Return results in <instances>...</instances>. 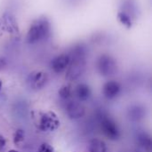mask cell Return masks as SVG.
Masks as SVG:
<instances>
[{
    "label": "cell",
    "mask_w": 152,
    "mask_h": 152,
    "mask_svg": "<svg viewBox=\"0 0 152 152\" xmlns=\"http://www.w3.org/2000/svg\"><path fill=\"white\" fill-rule=\"evenodd\" d=\"M69 64L67 69L66 78L69 81L78 79L86 71V48L84 45H77L69 52Z\"/></svg>",
    "instance_id": "obj_1"
},
{
    "label": "cell",
    "mask_w": 152,
    "mask_h": 152,
    "mask_svg": "<svg viewBox=\"0 0 152 152\" xmlns=\"http://www.w3.org/2000/svg\"><path fill=\"white\" fill-rule=\"evenodd\" d=\"M52 34V25L50 20L45 17H39L35 20L27 32V42L28 44H37L46 40Z\"/></svg>",
    "instance_id": "obj_2"
},
{
    "label": "cell",
    "mask_w": 152,
    "mask_h": 152,
    "mask_svg": "<svg viewBox=\"0 0 152 152\" xmlns=\"http://www.w3.org/2000/svg\"><path fill=\"white\" fill-rule=\"evenodd\" d=\"M33 118L36 123L37 127L46 133H51L56 131L60 126L61 122L57 114L53 111L46 112H33Z\"/></svg>",
    "instance_id": "obj_3"
},
{
    "label": "cell",
    "mask_w": 152,
    "mask_h": 152,
    "mask_svg": "<svg viewBox=\"0 0 152 152\" xmlns=\"http://www.w3.org/2000/svg\"><path fill=\"white\" fill-rule=\"evenodd\" d=\"M99 125L101 130L104 134V135L112 141H116L120 136V132L117 123L109 116L105 114H101L99 118Z\"/></svg>",
    "instance_id": "obj_4"
},
{
    "label": "cell",
    "mask_w": 152,
    "mask_h": 152,
    "mask_svg": "<svg viewBox=\"0 0 152 152\" xmlns=\"http://www.w3.org/2000/svg\"><path fill=\"white\" fill-rule=\"evenodd\" d=\"M96 67L99 73L104 77L112 76L118 70V65L115 59L109 54L101 55L97 60Z\"/></svg>",
    "instance_id": "obj_5"
},
{
    "label": "cell",
    "mask_w": 152,
    "mask_h": 152,
    "mask_svg": "<svg viewBox=\"0 0 152 152\" xmlns=\"http://www.w3.org/2000/svg\"><path fill=\"white\" fill-rule=\"evenodd\" d=\"M48 76L44 71H35L30 73L28 78V83L32 89L39 90L42 89L47 83Z\"/></svg>",
    "instance_id": "obj_6"
},
{
    "label": "cell",
    "mask_w": 152,
    "mask_h": 152,
    "mask_svg": "<svg viewBox=\"0 0 152 152\" xmlns=\"http://www.w3.org/2000/svg\"><path fill=\"white\" fill-rule=\"evenodd\" d=\"M2 25L6 32L11 35H18L19 34V26L16 20L15 16L11 12H4L1 18Z\"/></svg>",
    "instance_id": "obj_7"
},
{
    "label": "cell",
    "mask_w": 152,
    "mask_h": 152,
    "mask_svg": "<svg viewBox=\"0 0 152 152\" xmlns=\"http://www.w3.org/2000/svg\"><path fill=\"white\" fill-rule=\"evenodd\" d=\"M66 112L70 119H79L85 116V107L77 102L70 101L66 105Z\"/></svg>",
    "instance_id": "obj_8"
},
{
    "label": "cell",
    "mask_w": 152,
    "mask_h": 152,
    "mask_svg": "<svg viewBox=\"0 0 152 152\" xmlns=\"http://www.w3.org/2000/svg\"><path fill=\"white\" fill-rule=\"evenodd\" d=\"M69 64V53H62L56 56L51 61V69L54 73H61L65 71Z\"/></svg>",
    "instance_id": "obj_9"
},
{
    "label": "cell",
    "mask_w": 152,
    "mask_h": 152,
    "mask_svg": "<svg viewBox=\"0 0 152 152\" xmlns=\"http://www.w3.org/2000/svg\"><path fill=\"white\" fill-rule=\"evenodd\" d=\"M120 90H121V86L119 83L114 80H110L105 83L102 88L103 94L107 99H114L119 94Z\"/></svg>",
    "instance_id": "obj_10"
},
{
    "label": "cell",
    "mask_w": 152,
    "mask_h": 152,
    "mask_svg": "<svg viewBox=\"0 0 152 152\" xmlns=\"http://www.w3.org/2000/svg\"><path fill=\"white\" fill-rule=\"evenodd\" d=\"M137 4L134 0H123L119 12L128 16L133 20L137 15Z\"/></svg>",
    "instance_id": "obj_11"
},
{
    "label": "cell",
    "mask_w": 152,
    "mask_h": 152,
    "mask_svg": "<svg viewBox=\"0 0 152 152\" xmlns=\"http://www.w3.org/2000/svg\"><path fill=\"white\" fill-rule=\"evenodd\" d=\"M75 95L80 102H84L89 99L91 95V89L86 84H79L75 88Z\"/></svg>",
    "instance_id": "obj_12"
},
{
    "label": "cell",
    "mask_w": 152,
    "mask_h": 152,
    "mask_svg": "<svg viewBox=\"0 0 152 152\" xmlns=\"http://www.w3.org/2000/svg\"><path fill=\"white\" fill-rule=\"evenodd\" d=\"M88 152H108L107 145L102 140L94 138L90 141Z\"/></svg>",
    "instance_id": "obj_13"
},
{
    "label": "cell",
    "mask_w": 152,
    "mask_h": 152,
    "mask_svg": "<svg viewBox=\"0 0 152 152\" xmlns=\"http://www.w3.org/2000/svg\"><path fill=\"white\" fill-rule=\"evenodd\" d=\"M138 142L140 143V145L142 147H143L146 151L150 152L151 151V141L149 135H147L146 134H142L138 136Z\"/></svg>",
    "instance_id": "obj_14"
},
{
    "label": "cell",
    "mask_w": 152,
    "mask_h": 152,
    "mask_svg": "<svg viewBox=\"0 0 152 152\" xmlns=\"http://www.w3.org/2000/svg\"><path fill=\"white\" fill-rule=\"evenodd\" d=\"M58 94H59V96L62 100H69L71 97V94H72L71 86L69 85H64V86H62L59 89Z\"/></svg>",
    "instance_id": "obj_15"
},
{
    "label": "cell",
    "mask_w": 152,
    "mask_h": 152,
    "mask_svg": "<svg viewBox=\"0 0 152 152\" xmlns=\"http://www.w3.org/2000/svg\"><path fill=\"white\" fill-rule=\"evenodd\" d=\"M13 143L16 146H20L25 141V132L22 129H17L13 134Z\"/></svg>",
    "instance_id": "obj_16"
},
{
    "label": "cell",
    "mask_w": 152,
    "mask_h": 152,
    "mask_svg": "<svg viewBox=\"0 0 152 152\" xmlns=\"http://www.w3.org/2000/svg\"><path fill=\"white\" fill-rule=\"evenodd\" d=\"M37 152H53V148L52 147V145H50L49 143L44 142L40 145V147L38 148Z\"/></svg>",
    "instance_id": "obj_17"
},
{
    "label": "cell",
    "mask_w": 152,
    "mask_h": 152,
    "mask_svg": "<svg viewBox=\"0 0 152 152\" xmlns=\"http://www.w3.org/2000/svg\"><path fill=\"white\" fill-rule=\"evenodd\" d=\"M5 145H6V141H5L4 137L2 136V135H0V151L4 150V148L5 147Z\"/></svg>",
    "instance_id": "obj_18"
},
{
    "label": "cell",
    "mask_w": 152,
    "mask_h": 152,
    "mask_svg": "<svg viewBox=\"0 0 152 152\" xmlns=\"http://www.w3.org/2000/svg\"><path fill=\"white\" fill-rule=\"evenodd\" d=\"M5 65H6V62H5V61H4V59L0 58V70H1L2 69H4Z\"/></svg>",
    "instance_id": "obj_19"
},
{
    "label": "cell",
    "mask_w": 152,
    "mask_h": 152,
    "mask_svg": "<svg viewBox=\"0 0 152 152\" xmlns=\"http://www.w3.org/2000/svg\"><path fill=\"white\" fill-rule=\"evenodd\" d=\"M2 86H3V84H2V81L0 80V91H1V89H2Z\"/></svg>",
    "instance_id": "obj_20"
},
{
    "label": "cell",
    "mask_w": 152,
    "mask_h": 152,
    "mask_svg": "<svg viewBox=\"0 0 152 152\" xmlns=\"http://www.w3.org/2000/svg\"><path fill=\"white\" fill-rule=\"evenodd\" d=\"M8 152H18L17 151H15V150H11V151H9Z\"/></svg>",
    "instance_id": "obj_21"
},
{
    "label": "cell",
    "mask_w": 152,
    "mask_h": 152,
    "mask_svg": "<svg viewBox=\"0 0 152 152\" xmlns=\"http://www.w3.org/2000/svg\"><path fill=\"white\" fill-rule=\"evenodd\" d=\"M77 152H87V151H77Z\"/></svg>",
    "instance_id": "obj_22"
}]
</instances>
